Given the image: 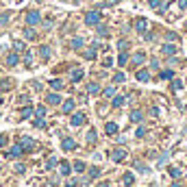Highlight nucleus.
Segmentation results:
<instances>
[{"mask_svg": "<svg viewBox=\"0 0 187 187\" xmlns=\"http://www.w3.org/2000/svg\"><path fill=\"white\" fill-rule=\"evenodd\" d=\"M89 176H92V179H98V176H100V168H96V165H94L92 170H89Z\"/></svg>", "mask_w": 187, "mask_h": 187, "instance_id": "7c9ffc66", "label": "nucleus"}, {"mask_svg": "<svg viewBox=\"0 0 187 187\" xmlns=\"http://www.w3.org/2000/svg\"><path fill=\"white\" fill-rule=\"evenodd\" d=\"M46 102L48 104H59V102H61V96H59V94H48Z\"/></svg>", "mask_w": 187, "mask_h": 187, "instance_id": "9d476101", "label": "nucleus"}, {"mask_svg": "<svg viewBox=\"0 0 187 187\" xmlns=\"http://www.w3.org/2000/svg\"><path fill=\"white\" fill-rule=\"evenodd\" d=\"M179 7H181V9H187V0H181V2H179Z\"/></svg>", "mask_w": 187, "mask_h": 187, "instance_id": "8fccbe9b", "label": "nucleus"}, {"mask_svg": "<svg viewBox=\"0 0 187 187\" xmlns=\"http://www.w3.org/2000/svg\"><path fill=\"white\" fill-rule=\"evenodd\" d=\"M172 187H181V183H174V185H172Z\"/></svg>", "mask_w": 187, "mask_h": 187, "instance_id": "5fc2aeb1", "label": "nucleus"}, {"mask_svg": "<svg viewBox=\"0 0 187 187\" xmlns=\"http://www.w3.org/2000/svg\"><path fill=\"white\" fill-rule=\"evenodd\" d=\"M133 183H135V176H133L131 172H126V174H124V185H133Z\"/></svg>", "mask_w": 187, "mask_h": 187, "instance_id": "b1692460", "label": "nucleus"}, {"mask_svg": "<svg viewBox=\"0 0 187 187\" xmlns=\"http://www.w3.org/2000/svg\"><path fill=\"white\" fill-rule=\"evenodd\" d=\"M13 48H15V52H22V50H24V44H22V42H15Z\"/></svg>", "mask_w": 187, "mask_h": 187, "instance_id": "ea45409f", "label": "nucleus"}, {"mask_svg": "<svg viewBox=\"0 0 187 187\" xmlns=\"http://www.w3.org/2000/svg\"><path fill=\"white\" fill-rule=\"evenodd\" d=\"M11 87H13V81H11V78H4V81L0 83V92H9Z\"/></svg>", "mask_w": 187, "mask_h": 187, "instance_id": "2eb2a0df", "label": "nucleus"}, {"mask_svg": "<svg viewBox=\"0 0 187 187\" xmlns=\"http://www.w3.org/2000/svg\"><path fill=\"white\" fill-rule=\"evenodd\" d=\"M146 26H148V22H146L144 18H139V20L135 22V28H137V33H146Z\"/></svg>", "mask_w": 187, "mask_h": 187, "instance_id": "ddd939ff", "label": "nucleus"}, {"mask_svg": "<svg viewBox=\"0 0 187 187\" xmlns=\"http://www.w3.org/2000/svg\"><path fill=\"white\" fill-rule=\"evenodd\" d=\"M163 54H176V46L165 44V46H163Z\"/></svg>", "mask_w": 187, "mask_h": 187, "instance_id": "a211bd4d", "label": "nucleus"}, {"mask_svg": "<svg viewBox=\"0 0 187 187\" xmlns=\"http://www.w3.org/2000/svg\"><path fill=\"white\" fill-rule=\"evenodd\" d=\"M83 122H85V113H81V111H78V113H74V115H72V126H81Z\"/></svg>", "mask_w": 187, "mask_h": 187, "instance_id": "0eeeda50", "label": "nucleus"}, {"mask_svg": "<svg viewBox=\"0 0 187 187\" xmlns=\"http://www.w3.org/2000/svg\"><path fill=\"white\" fill-rule=\"evenodd\" d=\"M22 152H24V150H22V146H20V144H15V146H13L9 152H7V159H18Z\"/></svg>", "mask_w": 187, "mask_h": 187, "instance_id": "39448f33", "label": "nucleus"}, {"mask_svg": "<svg viewBox=\"0 0 187 187\" xmlns=\"http://www.w3.org/2000/svg\"><path fill=\"white\" fill-rule=\"evenodd\" d=\"M115 2H120V0H107V4H115Z\"/></svg>", "mask_w": 187, "mask_h": 187, "instance_id": "603ef678", "label": "nucleus"}, {"mask_svg": "<svg viewBox=\"0 0 187 187\" xmlns=\"http://www.w3.org/2000/svg\"><path fill=\"white\" fill-rule=\"evenodd\" d=\"M50 87H52L54 92H59V89H63V81H61V78H52V81H50Z\"/></svg>", "mask_w": 187, "mask_h": 187, "instance_id": "4468645a", "label": "nucleus"}, {"mask_svg": "<svg viewBox=\"0 0 187 187\" xmlns=\"http://www.w3.org/2000/svg\"><path fill=\"white\" fill-rule=\"evenodd\" d=\"M87 92L89 94H98L100 92V85H98V83H89V85H87Z\"/></svg>", "mask_w": 187, "mask_h": 187, "instance_id": "393cba45", "label": "nucleus"}, {"mask_svg": "<svg viewBox=\"0 0 187 187\" xmlns=\"http://www.w3.org/2000/svg\"><path fill=\"white\" fill-rule=\"evenodd\" d=\"M20 63V57H18V52H11V54H7V65L9 68H15Z\"/></svg>", "mask_w": 187, "mask_h": 187, "instance_id": "423d86ee", "label": "nucleus"}, {"mask_svg": "<svg viewBox=\"0 0 187 187\" xmlns=\"http://www.w3.org/2000/svg\"><path fill=\"white\" fill-rule=\"evenodd\" d=\"M81 78H83V70H74V72H72V81L76 83V81H81Z\"/></svg>", "mask_w": 187, "mask_h": 187, "instance_id": "bb28decb", "label": "nucleus"}, {"mask_svg": "<svg viewBox=\"0 0 187 187\" xmlns=\"http://www.w3.org/2000/svg\"><path fill=\"white\" fill-rule=\"evenodd\" d=\"M24 37H26V39H35V37H37V33L28 26V28H24Z\"/></svg>", "mask_w": 187, "mask_h": 187, "instance_id": "6ab92c4d", "label": "nucleus"}, {"mask_svg": "<svg viewBox=\"0 0 187 187\" xmlns=\"http://www.w3.org/2000/svg\"><path fill=\"white\" fill-rule=\"evenodd\" d=\"M7 141H9L7 135H0V148H2V146H7Z\"/></svg>", "mask_w": 187, "mask_h": 187, "instance_id": "a18cd8bd", "label": "nucleus"}, {"mask_svg": "<svg viewBox=\"0 0 187 187\" xmlns=\"http://www.w3.org/2000/svg\"><path fill=\"white\" fill-rule=\"evenodd\" d=\"M98 22H100V13H98V11H89V13L85 15V24H87V26H96Z\"/></svg>", "mask_w": 187, "mask_h": 187, "instance_id": "f03ea898", "label": "nucleus"}, {"mask_svg": "<svg viewBox=\"0 0 187 187\" xmlns=\"http://www.w3.org/2000/svg\"><path fill=\"white\" fill-rule=\"evenodd\" d=\"M87 141H89V144L96 141V131H89V133H87Z\"/></svg>", "mask_w": 187, "mask_h": 187, "instance_id": "4c0bfd02", "label": "nucleus"}, {"mask_svg": "<svg viewBox=\"0 0 187 187\" xmlns=\"http://www.w3.org/2000/svg\"><path fill=\"white\" fill-rule=\"evenodd\" d=\"M57 163H59V161H57L54 157H50V159H48V163H46V168H48V170H52V168H54Z\"/></svg>", "mask_w": 187, "mask_h": 187, "instance_id": "f704fd0d", "label": "nucleus"}, {"mask_svg": "<svg viewBox=\"0 0 187 187\" xmlns=\"http://www.w3.org/2000/svg\"><path fill=\"white\" fill-rule=\"evenodd\" d=\"M65 187H76V181H68V185Z\"/></svg>", "mask_w": 187, "mask_h": 187, "instance_id": "3c124183", "label": "nucleus"}, {"mask_svg": "<svg viewBox=\"0 0 187 187\" xmlns=\"http://www.w3.org/2000/svg\"><path fill=\"white\" fill-rule=\"evenodd\" d=\"M35 126H37V129H44V126H46V122H44V120H42V118H39V120H37V122H35Z\"/></svg>", "mask_w": 187, "mask_h": 187, "instance_id": "49530a36", "label": "nucleus"}, {"mask_svg": "<svg viewBox=\"0 0 187 187\" xmlns=\"http://www.w3.org/2000/svg\"><path fill=\"white\" fill-rule=\"evenodd\" d=\"M98 187H111V185H109V183H100Z\"/></svg>", "mask_w": 187, "mask_h": 187, "instance_id": "864d4df0", "label": "nucleus"}, {"mask_svg": "<svg viewBox=\"0 0 187 187\" xmlns=\"http://www.w3.org/2000/svg\"><path fill=\"white\" fill-rule=\"evenodd\" d=\"M104 131H107V135H115V133H118L120 129H118V124H115V122H107Z\"/></svg>", "mask_w": 187, "mask_h": 187, "instance_id": "1a4fd4ad", "label": "nucleus"}, {"mask_svg": "<svg viewBox=\"0 0 187 187\" xmlns=\"http://www.w3.org/2000/svg\"><path fill=\"white\" fill-rule=\"evenodd\" d=\"M135 168H137V170H139L141 174H146V172H148V168H146V165H144V163H135Z\"/></svg>", "mask_w": 187, "mask_h": 187, "instance_id": "58836bf2", "label": "nucleus"}, {"mask_svg": "<svg viewBox=\"0 0 187 187\" xmlns=\"http://www.w3.org/2000/svg\"><path fill=\"white\" fill-rule=\"evenodd\" d=\"M111 159H113L115 163H118V161H124V159H126V150H124V148H115V150L111 152Z\"/></svg>", "mask_w": 187, "mask_h": 187, "instance_id": "20e7f679", "label": "nucleus"}, {"mask_svg": "<svg viewBox=\"0 0 187 187\" xmlns=\"http://www.w3.org/2000/svg\"><path fill=\"white\" fill-rule=\"evenodd\" d=\"M148 4H150L152 9H161V7H163V2H161V0H150Z\"/></svg>", "mask_w": 187, "mask_h": 187, "instance_id": "72a5a7b5", "label": "nucleus"}, {"mask_svg": "<svg viewBox=\"0 0 187 187\" xmlns=\"http://www.w3.org/2000/svg\"><path fill=\"white\" fill-rule=\"evenodd\" d=\"M170 174H172V179H179L181 176V170L179 168H170Z\"/></svg>", "mask_w": 187, "mask_h": 187, "instance_id": "e433bc0d", "label": "nucleus"}, {"mask_svg": "<svg viewBox=\"0 0 187 187\" xmlns=\"http://www.w3.org/2000/svg\"><path fill=\"white\" fill-rule=\"evenodd\" d=\"M113 92H115L113 87H107V89H104V92H102V94H104V96H113Z\"/></svg>", "mask_w": 187, "mask_h": 187, "instance_id": "09e8293b", "label": "nucleus"}, {"mask_svg": "<svg viewBox=\"0 0 187 187\" xmlns=\"http://www.w3.org/2000/svg\"><path fill=\"white\" fill-rule=\"evenodd\" d=\"M24 170H26V168H24V165H22V163H18V165H15V172H18V174H22V172H24Z\"/></svg>", "mask_w": 187, "mask_h": 187, "instance_id": "de8ad7c7", "label": "nucleus"}, {"mask_svg": "<svg viewBox=\"0 0 187 187\" xmlns=\"http://www.w3.org/2000/svg\"><path fill=\"white\" fill-rule=\"evenodd\" d=\"M144 61H146V57H144V54H141V52H137V54H135V57H133V63H135V65H141V63H144Z\"/></svg>", "mask_w": 187, "mask_h": 187, "instance_id": "5701e85b", "label": "nucleus"}, {"mask_svg": "<svg viewBox=\"0 0 187 187\" xmlns=\"http://www.w3.org/2000/svg\"><path fill=\"white\" fill-rule=\"evenodd\" d=\"M35 111H37V115H39V118H44V115H46V107H44V104H39Z\"/></svg>", "mask_w": 187, "mask_h": 187, "instance_id": "c9c22d12", "label": "nucleus"}, {"mask_svg": "<svg viewBox=\"0 0 187 187\" xmlns=\"http://www.w3.org/2000/svg\"><path fill=\"white\" fill-rule=\"evenodd\" d=\"M83 44H85V42H83L81 37H74V39H72V48H74V50H78V48H83Z\"/></svg>", "mask_w": 187, "mask_h": 187, "instance_id": "4be33fe9", "label": "nucleus"}, {"mask_svg": "<svg viewBox=\"0 0 187 187\" xmlns=\"http://www.w3.org/2000/svg\"><path fill=\"white\" fill-rule=\"evenodd\" d=\"M33 115V107H24L22 109V118H31Z\"/></svg>", "mask_w": 187, "mask_h": 187, "instance_id": "c756f323", "label": "nucleus"}, {"mask_svg": "<svg viewBox=\"0 0 187 187\" xmlns=\"http://www.w3.org/2000/svg\"><path fill=\"white\" fill-rule=\"evenodd\" d=\"M98 35H100V37H107V35H109V28H107V26H98Z\"/></svg>", "mask_w": 187, "mask_h": 187, "instance_id": "2f4dec72", "label": "nucleus"}, {"mask_svg": "<svg viewBox=\"0 0 187 187\" xmlns=\"http://www.w3.org/2000/svg\"><path fill=\"white\" fill-rule=\"evenodd\" d=\"M20 146H22L24 152H31V150L35 148V141L31 139V137H22V139H20Z\"/></svg>", "mask_w": 187, "mask_h": 187, "instance_id": "7ed1b4c3", "label": "nucleus"}, {"mask_svg": "<svg viewBox=\"0 0 187 187\" xmlns=\"http://www.w3.org/2000/svg\"><path fill=\"white\" fill-rule=\"evenodd\" d=\"M72 168H74V172H78V174H83V172H85V163H83V161H74V165H72Z\"/></svg>", "mask_w": 187, "mask_h": 187, "instance_id": "f3484780", "label": "nucleus"}, {"mask_svg": "<svg viewBox=\"0 0 187 187\" xmlns=\"http://www.w3.org/2000/svg\"><path fill=\"white\" fill-rule=\"evenodd\" d=\"M61 146H63V150H74V148H76V141L70 139V137H65V139L61 141Z\"/></svg>", "mask_w": 187, "mask_h": 187, "instance_id": "6e6552de", "label": "nucleus"}, {"mask_svg": "<svg viewBox=\"0 0 187 187\" xmlns=\"http://www.w3.org/2000/svg\"><path fill=\"white\" fill-rule=\"evenodd\" d=\"M61 109H63V113H72L74 111V100H65Z\"/></svg>", "mask_w": 187, "mask_h": 187, "instance_id": "dca6fc26", "label": "nucleus"}, {"mask_svg": "<svg viewBox=\"0 0 187 187\" xmlns=\"http://www.w3.org/2000/svg\"><path fill=\"white\" fill-rule=\"evenodd\" d=\"M124 78H126V76H124L122 72H118V74L113 76V83H124Z\"/></svg>", "mask_w": 187, "mask_h": 187, "instance_id": "473e14b6", "label": "nucleus"}, {"mask_svg": "<svg viewBox=\"0 0 187 187\" xmlns=\"http://www.w3.org/2000/svg\"><path fill=\"white\" fill-rule=\"evenodd\" d=\"M126 59H129V57H126V54H124V52H122V54H120V57H118V63H120V65H124V63H126Z\"/></svg>", "mask_w": 187, "mask_h": 187, "instance_id": "a19ab883", "label": "nucleus"}, {"mask_svg": "<svg viewBox=\"0 0 187 187\" xmlns=\"http://www.w3.org/2000/svg\"><path fill=\"white\" fill-rule=\"evenodd\" d=\"M59 168H61V170H59V172H61V174H63V176H68V174H70V172H72V165H70V163H68V161H61V165H59Z\"/></svg>", "mask_w": 187, "mask_h": 187, "instance_id": "f8f14e48", "label": "nucleus"}, {"mask_svg": "<svg viewBox=\"0 0 187 187\" xmlns=\"http://www.w3.org/2000/svg\"><path fill=\"white\" fill-rule=\"evenodd\" d=\"M137 81L148 83V81H150V72H148V70H139V72H137Z\"/></svg>", "mask_w": 187, "mask_h": 187, "instance_id": "9b49d317", "label": "nucleus"}, {"mask_svg": "<svg viewBox=\"0 0 187 187\" xmlns=\"http://www.w3.org/2000/svg\"><path fill=\"white\" fill-rule=\"evenodd\" d=\"M124 102H126V98H124V96H115V98H113V102H111V104H113V107H122V104H124Z\"/></svg>", "mask_w": 187, "mask_h": 187, "instance_id": "aec40b11", "label": "nucleus"}, {"mask_svg": "<svg viewBox=\"0 0 187 187\" xmlns=\"http://www.w3.org/2000/svg\"><path fill=\"white\" fill-rule=\"evenodd\" d=\"M131 120H133V122H141V120H144L141 111H133V113H131Z\"/></svg>", "mask_w": 187, "mask_h": 187, "instance_id": "a878e982", "label": "nucleus"}, {"mask_svg": "<svg viewBox=\"0 0 187 187\" xmlns=\"http://www.w3.org/2000/svg\"><path fill=\"white\" fill-rule=\"evenodd\" d=\"M24 63H26V68H33V54H31V52H26V57H24Z\"/></svg>", "mask_w": 187, "mask_h": 187, "instance_id": "c85d7f7f", "label": "nucleus"}, {"mask_svg": "<svg viewBox=\"0 0 187 187\" xmlns=\"http://www.w3.org/2000/svg\"><path fill=\"white\" fill-rule=\"evenodd\" d=\"M161 78H172V70H165V72H161Z\"/></svg>", "mask_w": 187, "mask_h": 187, "instance_id": "37998d69", "label": "nucleus"}, {"mask_svg": "<svg viewBox=\"0 0 187 187\" xmlns=\"http://www.w3.org/2000/svg\"><path fill=\"white\" fill-rule=\"evenodd\" d=\"M39 22H42L39 11H28V13H26V24H28V26H35V24H39Z\"/></svg>", "mask_w": 187, "mask_h": 187, "instance_id": "f257e3e1", "label": "nucleus"}, {"mask_svg": "<svg viewBox=\"0 0 187 187\" xmlns=\"http://www.w3.org/2000/svg\"><path fill=\"white\" fill-rule=\"evenodd\" d=\"M94 57H96V46H94V48H89V50L85 52V59H87V61H92Z\"/></svg>", "mask_w": 187, "mask_h": 187, "instance_id": "cd10ccee", "label": "nucleus"}, {"mask_svg": "<svg viewBox=\"0 0 187 187\" xmlns=\"http://www.w3.org/2000/svg\"><path fill=\"white\" fill-rule=\"evenodd\" d=\"M39 54H42V59H46V61H48V59H50V48L42 46V48H39Z\"/></svg>", "mask_w": 187, "mask_h": 187, "instance_id": "412c9836", "label": "nucleus"}, {"mask_svg": "<svg viewBox=\"0 0 187 187\" xmlns=\"http://www.w3.org/2000/svg\"><path fill=\"white\" fill-rule=\"evenodd\" d=\"M181 87H183V83H181V81H174V85H172V89H174V92H179Z\"/></svg>", "mask_w": 187, "mask_h": 187, "instance_id": "c03bdc74", "label": "nucleus"}, {"mask_svg": "<svg viewBox=\"0 0 187 187\" xmlns=\"http://www.w3.org/2000/svg\"><path fill=\"white\" fill-rule=\"evenodd\" d=\"M0 24H9V13H2L0 15Z\"/></svg>", "mask_w": 187, "mask_h": 187, "instance_id": "79ce46f5", "label": "nucleus"}]
</instances>
